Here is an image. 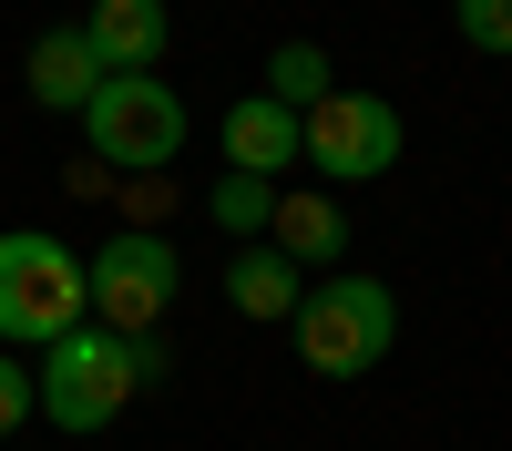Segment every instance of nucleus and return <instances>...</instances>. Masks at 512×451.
Returning <instances> with one entry per match:
<instances>
[{
    "label": "nucleus",
    "instance_id": "39448f33",
    "mask_svg": "<svg viewBox=\"0 0 512 451\" xmlns=\"http://www.w3.org/2000/svg\"><path fill=\"white\" fill-rule=\"evenodd\" d=\"M175 287H185V257L175 236H144V226H113L93 257H82V298H93V328H164L175 318Z\"/></svg>",
    "mask_w": 512,
    "mask_h": 451
},
{
    "label": "nucleus",
    "instance_id": "2eb2a0df",
    "mask_svg": "<svg viewBox=\"0 0 512 451\" xmlns=\"http://www.w3.org/2000/svg\"><path fill=\"white\" fill-rule=\"evenodd\" d=\"M451 31L472 41L482 62H512V0H451Z\"/></svg>",
    "mask_w": 512,
    "mask_h": 451
},
{
    "label": "nucleus",
    "instance_id": "1a4fd4ad",
    "mask_svg": "<svg viewBox=\"0 0 512 451\" xmlns=\"http://www.w3.org/2000/svg\"><path fill=\"white\" fill-rule=\"evenodd\" d=\"M82 41L103 52V72H164L175 11H164V0H93V11H82Z\"/></svg>",
    "mask_w": 512,
    "mask_h": 451
},
{
    "label": "nucleus",
    "instance_id": "dca6fc26",
    "mask_svg": "<svg viewBox=\"0 0 512 451\" xmlns=\"http://www.w3.org/2000/svg\"><path fill=\"white\" fill-rule=\"evenodd\" d=\"M21 421H41V390H31V359L0 349V441H11Z\"/></svg>",
    "mask_w": 512,
    "mask_h": 451
},
{
    "label": "nucleus",
    "instance_id": "6e6552de",
    "mask_svg": "<svg viewBox=\"0 0 512 451\" xmlns=\"http://www.w3.org/2000/svg\"><path fill=\"white\" fill-rule=\"evenodd\" d=\"M21 82H31V103H41V113H82L113 72H103L93 41H82V21H62V31H41L31 52H21Z\"/></svg>",
    "mask_w": 512,
    "mask_h": 451
},
{
    "label": "nucleus",
    "instance_id": "f8f14e48",
    "mask_svg": "<svg viewBox=\"0 0 512 451\" xmlns=\"http://www.w3.org/2000/svg\"><path fill=\"white\" fill-rule=\"evenodd\" d=\"M277 195L287 185H267V175H216V185H205V216H216L236 246H256V236L277 226Z\"/></svg>",
    "mask_w": 512,
    "mask_h": 451
},
{
    "label": "nucleus",
    "instance_id": "423d86ee",
    "mask_svg": "<svg viewBox=\"0 0 512 451\" xmlns=\"http://www.w3.org/2000/svg\"><path fill=\"white\" fill-rule=\"evenodd\" d=\"M400 144H410V123H400V103H379V93H338L308 113V164H318V185H379L400 164Z\"/></svg>",
    "mask_w": 512,
    "mask_h": 451
},
{
    "label": "nucleus",
    "instance_id": "f03ea898",
    "mask_svg": "<svg viewBox=\"0 0 512 451\" xmlns=\"http://www.w3.org/2000/svg\"><path fill=\"white\" fill-rule=\"evenodd\" d=\"M93 318L82 257L52 226H0V349H52Z\"/></svg>",
    "mask_w": 512,
    "mask_h": 451
},
{
    "label": "nucleus",
    "instance_id": "9b49d317",
    "mask_svg": "<svg viewBox=\"0 0 512 451\" xmlns=\"http://www.w3.org/2000/svg\"><path fill=\"white\" fill-rule=\"evenodd\" d=\"M308 287H318V277H297L267 236L226 257V308H236V318H297V298H308Z\"/></svg>",
    "mask_w": 512,
    "mask_h": 451
},
{
    "label": "nucleus",
    "instance_id": "4468645a",
    "mask_svg": "<svg viewBox=\"0 0 512 451\" xmlns=\"http://www.w3.org/2000/svg\"><path fill=\"white\" fill-rule=\"evenodd\" d=\"M113 216L144 236H175V175H113Z\"/></svg>",
    "mask_w": 512,
    "mask_h": 451
},
{
    "label": "nucleus",
    "instance_id": "f257e3e1",
    "mask_svg": "<svg viewBox=\"0 0 512 451\" xmlns=\"http://www.w3.org/2000/svg\"><path fill=\"white\" fill-rule=\"evenodd\" d=\"M164 369H175V349H164V328H93L82 318L72 339H52L31 359V390H41V421L52 431H72V441H93V431H113L123 421V400L134 390H154Z\"/></svg>",
    "mask_w": 512,
    "mask_h": 451
},
{
    "label": "nucleus",
    "instance_id": "ddd939ff",
    "mask_svg": "<svg viewBox=\"0 0 512 451\" xmlns=\"http://www.w3.org/2000/svg\"><path fill=\"white\" fill-rule=\"evenodd\" d=\"M267 93H277L287 113H318V103L338 93V82H328V52H318V41H277V52H267Z\"/></svg>",
    "mask_w": 512,
    "mask_h": 451
},
{
    "label": "nucleus",
    "instance_id": "7ed1b4c3",
    "mask_svg": "<svg viewBox=\"0 0 512 451\" xmlns=\"http://www.w3.org/2000/svg\"><path fill=\"white\" fill-rule=\"evenodd\" d=\"M297 359H308V380H369L379 359L400 349V298L379 277H318L308 298H297Z\"/></svg>",
    "mask_w": 512,
    "mask_h": 451
},
{
    "label": "nucleus",
    "instance_id": "20e7f679",
    "mask_svg": "<svg viewBox=\"0 0 512 451\" xmlns=\"http://www.w3.org/2000/svg\"><path fill=\"white\" fill-rule=\"evenodd\" d=\"M185 103H175V82L164 72H113L93 103H82V154L103 164V175H175V154H185Z\"/></svg>",
    "mask_w": 512,
    "mask_h": 451
},
{
    "label": "nucleus",
    "instance_id": "0eeeda50",
    "mask_svg": "<svg viewBox=\"0 0 512 451\" xmlns=\"http://www.w3.org/2000/svg\"><path fill=\"white\" fill-rule=\"evenodd\" d=\"M216 144H226V175H267L277 185L287 164H308V113H287L277 93H236Z\"/></svg>",
    "mask_w": 512,
    "mask_h": 451
},
{
    "label": "nucleus",
    "instance_id": "9d476101",
    "mask_svg": "<svg viewBox=\"0 0 512 451\" xmlns=\"http://www.w3.org/2000/svg\"><path fill=\"white\" fill-rule=\"evenodd\" d=\"M267 246L297 267V277H328L338 257H349V205H338L328 185L318 195H277V226H267Z\"/></svg>",
    "mask_w": 512,
    "mask_h": 451
}]
</instances>
